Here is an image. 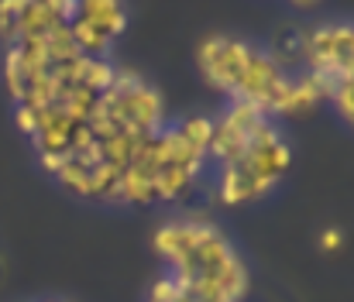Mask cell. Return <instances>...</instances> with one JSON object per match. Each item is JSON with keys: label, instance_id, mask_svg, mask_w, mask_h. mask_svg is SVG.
<instances>
[{"label": "cell", "instance_id": "cell-1", "mask_svg": "<svg viewBox=\"0 0 354 302\" xmlns=\"http://www.w3.org/2000/svg\"><path fill=\"white\" fill-rule=\"evenodd\" d=\"M155 251L165 275L189 302H241L248 296V265L231 237L207 216L165 220L155 230Z\"/></svg>", "mask_w": 354, "mask_h": 302}, {"label": "cell", "instance_id": "cell-2", "mask_svg": "<svg viewBox=\"0 0 354 302\" xmlns=\"http://www.w3.org/2000/svg\"><path fill=\"white\" fill-rule=\"evenodd\" d=\"M210 127H214V117H203V113L165 124L155 138H148L134 151L131 165L120 172L114 200L131 202V206L186 200L207 165Z\"/></svg>", "mask_w": 354, "mask_h": 302}, {"label": "cell", "instance_id": "cell-3", "mask_svg": "<svg viewBox=\"0 0 354 302\" xmlns=\"http://www.w3.org/2000/svg\"><path fill=\"white\" fill-rule=\"evenodd\" d=\"M196 66L231 103H248L272 120L279 117L292 73L268 48L237 35H207L196 48Z\"/></svg>", "mask_w": 354, "mask_h": 302}, {"label": "cell", "instance_id": "cell-4", "mask_svg": "<svg viewBox=\"0 0 354 302\" xmlns=\"http://www.w3.org/2000/svg\"><path fill=\"white\" fill-rule=\"evenodd\" d=\"M165 100L145 83L138 73L118 69L114 83L100 93L90 117V138H120V141H148L165 127Z\"/></svg>", "mask_w": 354, "mask_h": 302}, {"label": "cell", "instance_id": "cell-5", "mask_svg": "<svg viewBox=\"0 0 354 302\" xmlns=\"http://www.w3.org/2000/svg\"><path fill=\"white\" fill-rule=\"evenodd\" d=\"M289 165H292V148L282 138L279 124L268 117L251 134V141L244 144V151L237 155L231 165L221 169L217 196H221L224 206H244V202L261 200V196H268L282 182V176L289 172Z\"/></svg>", "mask_w": 354, "mask_h": 302}, {"label": "cell", "instance_id": "cell-6", "mask_svg": "<svg viewBox=\"0 0 354 302\" xmlns=\"http://www.w3.org/2000/svg\"><path fill=\"white\" fill-rule=\"evenodd\" d=\"M354 35L351 28L341 21H327V24H313L292 35V59L299 62L303 73H313L317 79H324L334 97L354 83ZM330 97V100H334Z\"/></svg>", "mask_w": 354, "mask_h": 302}, {"label": "cell", "instance_id": "cell-7", "mask_svg": "<svg viewBox=\"0 0 354 302\" xmlns=\"http://www.w3.org/2000/svg\"><path fill=\"white\" fill-rule=\"evenodd\" d=\"M127 28V10L118 0H86V3H73L69 14V38L76 41V48L83 55L93 59H107L111 45L118 41Z\"/></svg>", "mask_w": 354, "mask_h": 302}, {"label": "cell", "instance_id": "cell-8", "mask_svg": "<svg viewBox=\"0 0 354 302\" xmlns=\"http://www.w3.org/2000/svg\"><path fill=\"white\" fill-rule=\"evenodd\" d=\"M145 302H189V296L169 279V275H158L148 289V299Z\"/></svg>", "mask_w": 354, "mask_h": 302}, {"label": "cell", "instance_id": "cell-9", "mask_svg": "<svg viewBox=\"0 0 354 302\" xmlns=\"http://www.w3.org/2000/svg\"><path fill=\"white\" fill-rule=\"evenodd\" d=\"M324 251H337L341 247V230H324Z\"/></svg>", "mask_w": 354, "mask_h": 302}, {"label": "cell", "instance_id": "cell-10", "mask_svg": "<svg viewBox=\"0 0 354 302\" xmlns=\"http://www.w3.org/2000/svg\"><path fill=\"white\" fill-rule=\"evenodd\" d=\"M45 302H55V299H45Z\"/></svg>", "mask_w": 354, "mask_h": 302}]
</instances>
